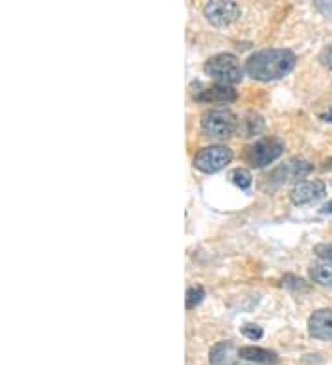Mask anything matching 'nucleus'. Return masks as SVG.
<instances>
[{"label": "nucleus", "mask_w": 332, "mask_h": 365, "mask_svg": "<svg viewBox=\"0 0 332 365\" xmlns=\"http://www.w3.org/2000/svg\"><path fill=\"white\" fill-rule=\"evenodd\" d=\"M296 54L287 48H266L251 54L246 61V72L259 82L284 78L296 67Z\"/></svg>", "instance_id": "1"}, {"label": "nucleus", "mask_w": 332, "mask_h": 365, "mask_svg": "<svg viewBox=\"0 0 332 365\" xmlns=\"http://www.w3.org/2000/svg\"><path fill=\"white\" fill-rule=\"evenodd\" d=\"M203 72L218 85H227L232 87L244 78V69H242L240 61L235 54L222 52V54L213 55L210 60L205 61Z\"/></svg>", "instance_id": "2"}, {"label": "nucleus", "mask_w": 332, "mask_h": 365, "mask_svg": "<svg viewBox=\"0 0 332 365\" xmlns=\"http://www.w3.org/2000/svg\"><path fill=\"white\" fill-rule=\"evenodd\" d=\"M240 128L237 114L225 107H213L201 114V131L209 138H229Z\"/></svg>", "instance_id": "3"}, {"label": "nucleus", "mask_w": 332, "mask_h": 365, "mask_svg": "<svg viewBox=\"0 0 332 365\" xmlns=\"http://www.w3.org/2000/svg\"><path fill=\"white\" fill-rule=\"evenodd\" d=\"M284 153V142L277 137H266L247 146L246 163L253 168H264Z\"/></svg>", "instance_id": "4"}, {"label": "nucleus", "mask_w": 332, "mask_h": 365, "mask_svg": "<svg viewBox=\"0 0 332 365\" xmlns=\"http://www.w3.org/2000/svg\"><path fill=\"white\" fill-rule=\"evenodd\" d=\"M235 157L231 148L222 146V144H214V146L201 148L194 156V168L203 172V174H214L218 170L225 168Z\"/></svg>", "instance_id": "5"}, {"label": "nucleus", "mask_w": 332, "mask_h": 365, "mask_svg": "<svg viewBox=\"0 0 332 365\" xmlns=\"http://www.w3.org/2000/svg\"><path fill=\"white\" fill-rule=\"evenodd\" d=\"M314 170V165H310L309 160L305 159H290L287 160L284 165L277 166L275 170H272V174L268 175V182L273 187H279L282 182L288 181H299V179L306 178Z\"/></svg>", "instance_id": "6"}, {"label": "nucleus", "mask_w": 332, "mask_h": 365, "mask_svg": "<svg viewBox=\"0 0 332 365\" xmlns=\"http://www.w3.org/2000/svg\"><path fill=\"white\" fill-rule=\"evenodd\" d=\"M203 15L214 26H227L240 17V8L231 0H213L205 4Z\"/></svg>", "instance_id": "7"}, {"label": "nucleus", "mask_w": 332, "mask_h": 365, "mask_svg": "<svg viewBox=\"0 0 332 365\" xmlns=\"http://www.w3.org/2000/svg\"><path fill=\"white\" fill-rule=\"evenodd\" d=\"M325 194H327V187L323 181H301L291 188L290 200L294 205L303 207L323 200Z\"/></svg>", "instance_id": "8"}, {"label": "nucleus", "mask_w": 332, "mask_h": 365, "mask_svg": "<svg viewBox=\"0 0 332 365\" xmlns=\"http://www.w3.org/2000/svg\"><path fill=\"white\" fill-rule=\"evenodd\" d=\"M309 334L319 342H332V310H316L309 317Z\"/></svg>", "instance_id": "9"}, {"label": "nucleus", "mask_w": 332, "mask_h": 365, "mask_svg": "<svg viewBox=\"0 0 332 365\" xmlns=\"http://www.w3.org/2000/svg\"><path fill=\"white\" fill-rule=\"evenodd\" d=\"M198 102H205V104H227V102H235L237 100V91L232 87H227V85H218L214 83L210 87H205L203 91L198 92L194 96Z\"/></svg>", "instance_id": "10"}, {"label": "nucleus", "mask_w": 332, "mask_h": 365, "mask_svg": "<svg viewBox=\"0 0 332 365\" xmlns=\"http://www.w3.org/2000/svg\"><path fill=\"white\" fill-rule=\"evenodd\" d=\"M238 349L231 342H218L209 352L210 365H237Z\"/></svg>", "instance_id": "11"}, {"label": "nucleus", "mask_w": 332, "mask_h": 365, "mask_svg": "<svg viewBox=\"0 0 332 365\" xmlns=\"http://www.w3.org/2000/svg\"><path fill=\"white\" fill-rule=\"evenodd\" d=\"M238 356L242 360H247L251 364H275L279 360L277 354L273 351H268V349H260V347H240L238 349Z\"/></svg>", "instance_id": "12"}, {"label": "nucleus", "mask_w": 332, "mask_h": 365, "mask_svg": "<svg viewBox=\"0 0 332 365\" xmlns=\"http://www.w3.org/2000/svg\"><path fill=\"white\" fill-rule=\"evenodd\" d=\"M309 275L316 284H321V286H332V262L325 261V262H318V264L310 266Z\"/></svg>", "instance_id": "13"}, {"label": "nucleus", "mask_w": 332, "mask_h": 365, "mask_svg": "<svg viewBox=\"0 0 332 365\" xmlns=\"http://www.w3.org/2000/svg\"><path fill=\"white\" fill-rule=\"evenodd\" d=\"M229 178H231V181L235 182L238 188H242V190H247V188L251 187V182H253V178H251L250 170H246V168L232 170Z\"/></svg>", "instance_id": "14"}, {"label": "nucleus", "mask_w": 332, "mask_h": 365, "mask_svg": "<svg viewBox=\"0 0 332 365\" xmlns=\"http://www.w3.org/2000/svg\"><path fill=\"white\" fill-rule=\"evenodd\" d=\"M205 297V290L203 286H191L187 290V297H185V301H187V308L191 310V308H196L198 305H200L201 301H203Z\"/></svg>", "instance_id": "15"}, {"label": "nucleus", "mask_w": 332, "mask_h": 365, "mask_svg": "<svg viewBox=\"0 0 332 365\" xmlns=\"http://www.w3.org/2000/svg\"><path fill=\"white\" fill-rule=\"evenodd\" d=\"M242 334H244L247 339H251V342H257V339H260L262 336H264V330L260 329L259 325L246 323L244 327H242Z\"/></svg>", "instance_id": "16"}, {"label": "nucleus", "mask_w": 332, "mask_h": 365, "mask_svg": "<svg viewBox=\"0 0 332 365\" xmlns=\"http://www.w3.org/2000/svg\"><path fill=\"white\" fill-rule=\"evenodd\" d=\"M284 286H288L290 290H294V292H297V290H309L305 280L294 277V275H287V277H284Z\"/></svg>", "instance_id": "17"}, {"label": "nucleus", "mask_w": 332, "mask_h": 365, "mask_svg": "<svg viewBox=\"0 0 332 365\" xmlns=\"http://www.w3.org/2000/svg\"><path fill=\"white\" fill-rule=\"evenodd\" d=\"M314 253L319 256V258H323V261L332 262V242L331 244H318L314 247Z\"/></svg>", "instance_id": "18"}, {"label": "nucleus", "mask_w": 332, "mask_h": 365, "mask_svg": "<svg viewBox=\"0 0 332 365\" xmlns=\"http://www.w3.org/2000/svg\"><path fill=\"white\" fill-rule=\"evenodd\" d=\"M319 61H321V65H323V67H327V69H332V45L325 46L323 50H321V54H319Z\"/></svg>", "instance_id": "19"}, {"label": "nucleus", "mask_w": 332, "mask_h": 365, "mask_svg": "<svg viewBox=\"0 0 332 365\" xmlns=\"http://www.w3.org/2000/svg\"><path fill=\"white\" fill-rule=\"evenodd\" d=\"M321 214H332V200L321 207Z\"/></svg>", "instance_id": "20"}, {"label": "nucleus", "mask_w": 332, "mask_h": 365, "mask_svg": "<svg viewBox=\"0 0 332 365\" xmlns=\"http://www.w3.org/2000/svg\"><path fill=\"white\" fill-rule=\"evenodd\" d=\"M325 119H327V120H328V122H332V109H331V111H328V113H327V114H325Z\"/></svg>", "instance_id": "21"}, {"label": "nucleus", "mask_w": 332, "mask_h": 365, "mask_svg": "<svg viewBox=\"0 0 332 365\" xmlns=\"http://www.w3.org/2000/svg\"><path fill=\"white\" fill-rule=\"evenodd\" d=\"M247 365H269V364H247Z\"/></svg>", "instance_id": "22"}]
</instances>
